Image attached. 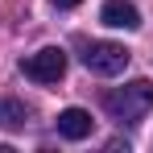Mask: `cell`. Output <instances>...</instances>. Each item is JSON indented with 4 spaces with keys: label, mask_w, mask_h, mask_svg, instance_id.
Wrapping results in <instances>:
<instances>
[{
    "label": "cell",
    "mask_w": 153,
    "mask_h": 153,
    "mask_svg": "<svg viewBox=\"0 0 153 153\" xmlns=\"http://www.w3.org/2000/svg\"><path fill=\"white\" fill-rule=\"evenodd\" d=\"M103 108H108L112 120L137 124L141 116H149V108H153V83L149 79H132V83H124V87L108 91V95H103Z\"/></svg>",
    "instance_id": "6da1fadb"
},
{
    "label": "cell",
    "mask_w": 153,
    "mask_h": 153,
    "mask_svg": "<svg viewBox=\"0 0 153 153\" xmlns=\"http://www.w3.org/2000/svg\"><path fill=\"white\" fill-rule=\"evenodd\" d=\"M128 58H132V54H128L120 42H91V46H87V54H83L87 71H91V75H103V79L120 75V71L128 66Z\"/></svg>",
    "instance_id": "7a4b0ae2"
},
{
    "label": "cell",
    "mask_w": 153,
    "mask_h": 153,
    "mask_svg": "<svg viewBox=\"0 0 153 153\" xmlns=\"http://www.w3.org/2000/svg\"><path fill=\"white\" fill-rule=\"evenodd\" d=\"M0 124H4V128L25 124V103H21V100H0Z\"/></svg>",
    "instance_id": "8992f818"
},
{
    "label": "cell",
    "mask_w": 153,
    "mask_h": 153,
    "mask_svg": "<svg viewBox=\"0 0 153 153\" xmlns=\"http://www.w3.org/2000/svg\"><path fill=\"white\" fill-rule=\"evenodd\" d=\"M58 137H66V141H83V137H91V128H95V120H91V112H83V108H66V112H58Z\"/></svg>",
    "instance_id": "277c9868"
},
{
    "label": "cell",
    "mask_w": 153,
    "mask_h": 153,
    "mask_svg": "<svg viewBox=\"0 0 153 153\" xmlns=\"http://www.w3.org/2000/svg\"><path fill=\"white\" fill-rule=\"evenodd\" d=\"M21 75L33 79V83H58V79L66 75V54L58 50V46H46V50L29 54L25 62H21Z\"/></svg>",
    "instance_id": "3957f363"
},
{
    "label": "cell",
    "mask_w": 153,
    "mask_h": 153,
    "mask_svg": "<svg viewBox=\"0 0 153 153\" xmlns=\"http://www.w3.org/2000/svg\"><path fill=\"white\" fill-rule=\"evenodd\" d=\"M100 21L112 25V29H141V13H137V4H128V0H103Z\"/></svg>",
    "instance_id": "5b68a950"
},
{
    "label": "cell",
    "mask_w": 153,
    "mask_h": 153,
    "mask_svg": "<svg viewBox=\"0 0 153 153\" xmlns=\"http://www.w3.org/2000/svg\"><path fill=\"white\" fill-rule=\"evenodd\" d=\"M54 4H58V8H75L79 0H54Z\"/></svg>",
    "instance_id": "52a82bcc"
}]
</instances>
